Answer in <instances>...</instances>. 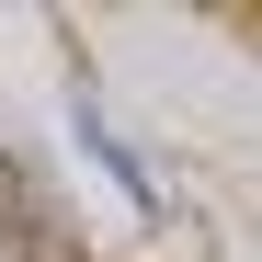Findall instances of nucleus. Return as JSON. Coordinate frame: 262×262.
<instances>
[{"label":"nucleus","mask_w":262,"mask_h":262,"mask_svg":"<svg viewBox=\"0 0 262 262\" xmlns=\"http://www.w3.org/2000/svg\"><path fill=\"white\" fill-rule=\"evenodd\" d=\"M0 251L12 262H69V239H57V205H46V183L0 148Z\"/></svg>","instance_id":"f257e3e1"},{"label":"nucleus","mask_w":262,"mask_h":262,"mask_svg":"<svg viewBox=\"0 0 262 262\" xmlns=\"http://www.w3.org/2000/svg\"><path fill=\"white\" fill-rule=\"evenodd\" d=\"M80 148H92V160L114 171V183H125V205H137V216H160V183H148V171H137V148H125L114 125L92 114V92H80Z\"/></svg>","instance_id":"f03ea898"}]
</instances>
